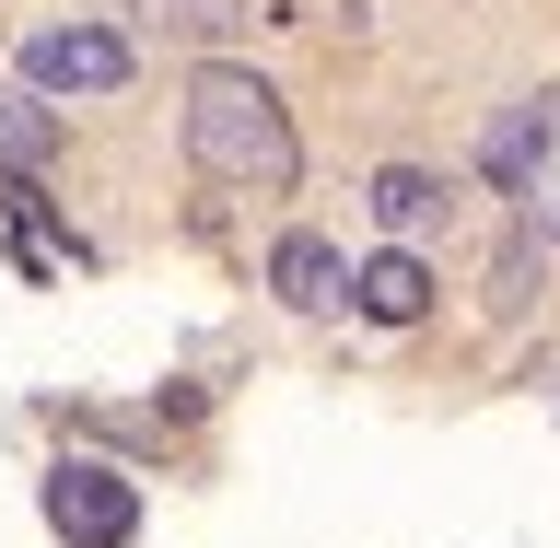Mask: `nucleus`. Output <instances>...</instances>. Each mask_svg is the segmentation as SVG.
Returning a JSON list of instances; mask_svg holds the SVG:
<instances>
[{
  "label": "nucleus",
  "mask_w": 560,
  "mask_h": 548,
  "mask_svg": "<svg viewBox=\"0 0 560 548\" xmlns=\"http://www.w3.org/2000/svg\"><path fill=\"white\" fill-rule=\"evenodd\" d=\"M432 210H444V187H432L420 164H385V175H374V222H385V234H420Z\"/></svg>",
  "instance_id": "6e6552de"
},
{
  "label": "nucleus",
  "mask_w": 560,
  "mask_h": 548,
  "mask_svg": "<svg viewBox=\"0 0 560 548\" xmlns=\"http://www.w3.org/2000/svg\"><path fill=\"white\" fill-rule=\"evenodd\" d=\"M140 12H164L175 35H234L245 24V0H140Z\"/></svg>",
  "instance_id": "1a4fd4ad"
},
{
  "label": "nucleus",
  "mask_w": 560,
  "mask_h": 548,
  "mask_svg": "<svg viewBox=\"0 0 560 548\" xmlns=\"http://www.w3.org/2000/svg\"><path fill=\"white\" fill-rule=\"evenodd\" d=\"M47 525H59L70 548H129L140 490L117 479V467H94V455H59V467H47Z\"/></svg>",
  "instance_id": "f03ea898"
},
{
  "label": "nucleus",
  "mask_w": 560,
  "mask_h": 548,
  "mask_svg": "<svg viewBox=\"0 0 560 548\" xmlns=\"http://www.w3.org/2000/svg\"><path fill=\"white\" fill-rule=\"evenodd\" d=\"M187 164L210 187H234V199H280L304 152H292V117H280V94L257 70H199L187 82Z\"/></svg>",
  "instance_id": "f257e3e1"
},
{
  "label": "nucleus",
  "mask_w": 560,
  "mask_h": 548,
  "mask_svg": "<svg viewBox=\"0 0 560 548\" xmlns=\"http://www.w3.org/2000/svg\"><path fill=\"white\" fill-rule=\"evenodd\" d=\"M47 152H59V117H47L35 94H0V164H12V175H35Z\"/></svg>",
  "instance_id": "0eeeda50"
},
{
  "label": "nucleus",
  "mask_w": 560,
  "mask_h": 548,
  "mask_svg": "<svg viewBox=\"0 0 560 548\" xmlns=\"http://www.w3.org/2000/svg\"><path fill=\"white\" fill-rule=\"evenodd\" d=\"M269 292H280V304H292V315H327V304H339V292H350L339 245H327V234H280V257H269Z\"/></svg>",
  "instance_id": "39448f33"
},
{
  "label": "nucleus",
  "mask_w": 560,
  "mask_h": 548,
  "mask_svg": "<svg viewBox=\"0 0 560 548\" xmlns=\"http://www.w3.org/2000/svg\"><path fill=\"white\" fill-rule=\"evenodd\" d=\"M350 304L374 315V327H420V315H432V269H420L409 245H385V257L350 269Z\"/></svg>",
  "instance_id": "20e7f679"
},
{
  "label": "nucleus",
  "mask_w": 560,
  "mask_h": 548,
  "mask_svg": "<svg viewBox=\"0 0 560 548\" xmlns=\"http://www.w3.org/2000/svg\"><path fill=\"white\" fill-rule=\"evenodd\" d=\"M24 82L35 94H117L129 82V35L117 24H35L24 35Z\"/></svg>",
  "instance_id": "7ed1b4c3"
},
{
  "label": "nucleus",
  "mask_w": 560,
  "mask_h": 548,
  "mask_svg": "<svg viewBox=\"0 0 560 548\" xmlns=\"http://www.w3.org/2000/svg\"><path fill=\"white\" fill-rule=\"evenodd\" d=\"M537 152H549V105H514V117H502V129L479 140L490 187H525V175H537Z\"/></svg>",
  "instance_id": "423d86ee"
}]
</instances>
